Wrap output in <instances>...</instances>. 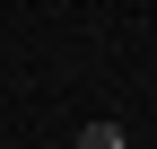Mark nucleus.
Returning <instances> with one entry per match:
<instances>
[{
	"label": "nucleus",
	"instance_id": "obj_1",
	"mask_svg": "<svg viewBox=\"0 0 157 149\" xmlns=\"http://www.w3.org/2000/svg\"><path fill=\"white\" fill-rule=\"evenodd\" d=\"M78 149H131V132H122V123H87V132H78Z\"/></svg>",
	"mask_w": 157,
	"mask_h": 149
}]
</instances>
